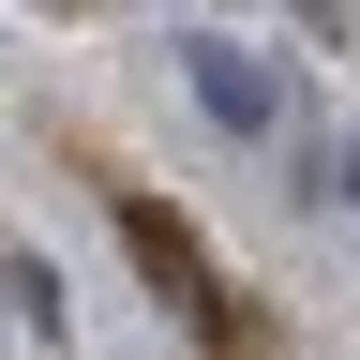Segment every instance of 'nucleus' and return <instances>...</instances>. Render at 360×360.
I'll return each mask as SVG.
<instances>
[{
	"label": "nucleus",
	"mask_w": 360,
	"mask_h": 360,
	"mask_svg": "<svg viewBox=\"0 0 360 360\" xmlns=\"http://www.w3.org/2000/svg\"><path fill=\"white\" fill-rule=\"evenodd\" d=\"M345 195H360V150H345Z\"/></svg>",
	"instance_id": "obj_4"
},
{
	"label": "nucleus",
	"mask_w": 360,
	"mask_h": 360,
	"mask_svg": "<svg viewBox=\"0 0 360 360\" xmlns=\"http://www.w3.org/2000/svg\"><path fill=\"white\" fill-rule=\"evenodd\" d=\"M15 330H30V345H60V270H45L30 240H15Z\"/></svg>",
	"instance_id": "obj_3"
},
{
	"label": "nucleus",
	"mask_w": 360,
	"mask_h": 360,
	"mask_svg": "<svg viewBox=\"0 0 360 360\" xmlns=\"http://www.w3.org/2000/svg\"><path fill=\"white\" fill-rule=\"evenodd\" d=\"M120 240H135V270H150V285L195 315V330H225V285H210V255H195V225L180 210H150V195H120Z\"/></svg>",
	"instance_id": "obj_2"
},
{
	"label": "nucleus",
	"mask_w": 360,
	"mask_h": 360,
	"mask_svg": "<svg viewBox=\"0 0 360 360\" xmlns=\"http://www.w3.org/2000/svg\"><path fill=\"white\" fill-rule=\"evenodd\" d=\"M180 75H195V105H210L225 135H270V120H285V75H270L255 45H225V30H195V45H180Z\"/></svg>",
	"instance_id": "obj_1"
}]
</instances>
